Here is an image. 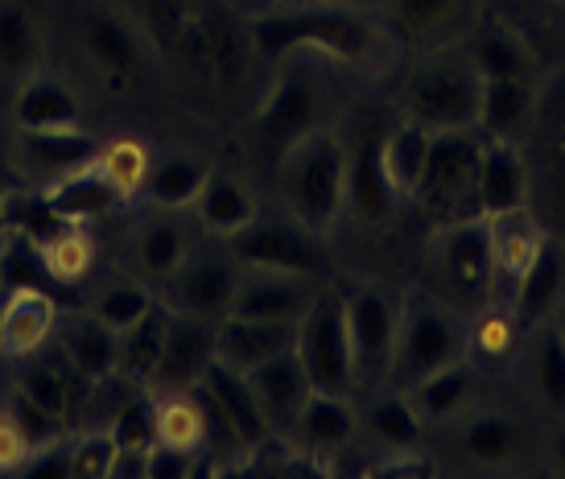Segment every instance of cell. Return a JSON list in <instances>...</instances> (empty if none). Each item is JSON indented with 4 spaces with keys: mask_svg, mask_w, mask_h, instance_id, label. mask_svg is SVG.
<instances>
[{
    "mask_svg": "<svg viewBox=\"0 0 565 479\" xmlns=\"http://www.w3.org/2000/svg\"><path fill=\"white\" fill-rule=\"evenodd\" d=\"M248 38L273 63L301 50H318L339 63H360L376 46V25L347 4H289L252 17Z\"/></svg>",
    "mask_w": 565,
    "mask_h": 479,
    "instance_id": "cell-1",
    "label": "cell"
},
{
    "mask_svg": "<svg viewBox=\"0 0 565 479\" xmlns=\"http://www.w3.org/2000/svg\"><path fill=\"white\" fill-rule=\"evenodd\" d=\"M281 187L294 220L306 232L327 236L347 211V145L315 128L281 153Z\"/></svg>",
    "mask_w": 565,
    "mask_h": 479,
    "instance_id": "cell-2",
    "label": "cell"
},
{
    "mask_svg": "<svg viewBox=\"0 0 565 479\" xmlns=\"http://www.w3.org/2000/svg\"><path fill=\"white\" fill-rule=\"evenodd\" d=\"M479 149L483 132L479 128H441L429 137L425 170L413 187V203L425 211L429 224H458V220H479Z\"/></svg>",
    "mask_w": 565,
    "mask_h": 479,
    "instance_id": "cell-3",
    "label": "cell"
},
{
    "mask_svg": "<svg viewBox=\"0 0 565 479\" xmlns=\"http://www.w3.org/2000/svg\"><path fill=\"white\" fill-rule=\"evenodd\" d=\"M462 327L441 310L434 298H408L396 322L393 368H388V388H413V384L438 372V368L462 360Z\"/></svg>",
    "mask_w": 565,
    "mask_h": 479,
    "instance_id": "cell-4",
    "label": "cell"
},
{
    "mask_svg": "<svg viewBox=\"0 0 565 479\" xmlns=\"http://www.w3.org/2000/svg\"><path fill=\"white\" fill-rule=\"evenodd\" d=\"M306 376L318 393H351L355 384V360L343 319V289H315V298L298 319V343H294Z\"/></svg>",
    "mask_w": 565,
    "mask_h": 479,
    "instance_id": "cell-5",
    "label": "cell"
},
{
    "mask_svg": "<svg viewBox=\"0 0 565 479\" xmlns=\"http://www.w3.org/2000/svg\"><path fill=\"white\" fill-rule=\"evenodd\" d=\"M194 393L206 409V447L223 443V447L260 450L273 438L248 384V372L223 364V360H211L203 368V376L194 381Z\"/></svg>",
    "mask_w": 565,
    "mask_h": 479,
    "instance_id": "cell-6",
    "label": "cell"
},
{
    "mask_svg": "<svg viewBox=\"0 0 565 479\" xmlns=\"http://www.w3.org/2000/svg\"><path fill=\"white\" fill-rule=\"evenodd\" d=\"M232 260L239 269H260V273H289L301 281L322 286L330 277V253L322 248V236L306 232L294 224H277V220H252L239 236H232Z\"/></svg>",
    "mask_w": 565,
    "mask_h": 479,
    "instance_id": "cell-7",
    "label": "cell"
},
{
    "mask_svg": "<svg viewBox=\"0 0 565 479\" xmlns=\"http://www.w3.org/2000/svg\"><path fill=\"white\" fill-rule=\"evenodd\" d=\"M479 92H483V75L475 71L471 58H441L413 79L405 113L429 132L475 128L479 125Z\"/></svg>",
    "mask_w": 565,
    "mask_h": 479,
    "instance_id": "cell-8",
    "label": "cell"
},
{
    "mask_svg": "<svg viewBox=\"0 0 565 479\" xmlns=\"http://www.w3.org/2000/svg\"><path fill=\"white\" fill-rule=\"evenodd\" d=\"M99 137L79 128H17L9 161H13L17 182H25L33 191H50L54 182L71 178L75 170L92 166L99 158Z\"/></svg>",
    "mask_w": 565,
    "mask_h": 479,
    "instance_id": "cell-9",
    "label": "cell"
},
{
    "mask_svg": "<svg viewBox=\"0 0 565 479\" xmlns=\"http://www.w3.org/2000/svg\"><path fill=\"white\" fill-rule=\"evenodd\" d=\"M429 244H434L429 260H434L441 289L458 302L483 306L491 294V232L483 215L438 227V236Z\"/></svg>",
    "mask_w": 565,
    "mask_h": 479,
    "instance_id": "cell-10",
    "label": "cell"
},
{
    "mask_svg": "<svg viewBox=\"0 0 565 479\" xmlns=\"http://www.w3.org/2000/svg\"><path fill=\"white\" fill-rule=\"evenodd\" d=\"M343 319L351 360H355V381H388L396 322H401L396 302L376 286H355L343 294Z\"/></svg>",
    "mask_w": 565,
    "mask_h": 479,
    "instance_id": "cell-11",
    "label": "cell"
},
{
    "mask_svg": "<svg viewBox=\"0 0 565 479\" xmlns=\"http://www.w3.org/2000/svg\"><path fill=\"white\" fill-rule=\"evenodd\" d=\"M318 113H322V96L310 71H285L277 87L268 92V99L256 113V145L281 158L285 149H294L301 137H310L318 128Z\"/></svg>",
    "mask_w": 565,
    "mask_h": 479,
    "instance_id": "cell-12",
    "label": "cell"
},
{
    "mask_svg": "<svg viewBox=\"0 0 565 479\" xmlns=\"http://www.w3.org/2000/svg\"><path fill=\"white\" fill-rule=\"evenodd\" d=\"M529 132H533V145H536V170L529 166L533 194L545 199V207L553 211V220L562 227L557 240H565V75L550 92L545 104L536 99Z\"/></svg>",
    "mask_w": 565,
    "mask_h": 479,
    "instance_id": "cell-13",
    "label": "cell"
},
{
    "mask_svg": "<svg viewBox=\"0 0 565 479\" xmlns=\"http://www.w3.org/2000/svg\"><path fill=\"white\" fill-rule=\"evenodd\" d=\"M487 232H491V294L487 302H503L512 298L520 273L529 269V260L536 256V248L545 244V224L536 220L529 207L503 211V215H483Z\"/></svg>",
    "mask_w": 565,
    "mask_h": 479,
    "instance_id": "cell-14",
    "label": "cell"
},
{
    "mask_svg": "<svg viewBox=\"0 0 565 479\" xmlns=\"http://www.w3.org/2000/svg\"><path fill=\"white\" fill-rule=\"evenodd\" d=\"M380 141H384V128H363L355 145L347 149V211L367 227L388 224L396 211V199H401L393 191L388 174H384Z\"/></svg>",
    "mask_w": 565,
    "mask_h": 479,
    "instance_id": "cell-15",
    "label": "cell"
},
{
    "mask_svg": "<svg viewBox=\"0 0 565 479\" xmlns=\"http://www.w3.org/2000/svg\"><path fill=\"white\" fill-rule=\"evenodd\" d=\"M170 281V302L178 315L220 322L232 310V298H236L239 265L236 260H223V256H199V260L186 256V265L173 273Z\"/></svg>",
    "mask_w": 565,
    "mask_h": 479,
    "instance_id": "cell-16",
    "label": "cell"
},
{
    "mask_svg": "<svg viewBox=\"0 0 565 479\" xmlns=\"http://www.w3.org/2000/svg\"><path fill=\"white\" fill-rule=\"evenodd\" d=\"M533 203V178H529V153L516 141L483 137L479 149V211L503 215Z\"/></svg>",
    "mask_w": 565,
    "mask_h": 479,
    "instance_id": "cell-17",
    "label": "cell"
},
{
    "mask_svg": "<svg viewBox=\"0 0 565 479\" xmlns=\"http://www.w3.org/2000/svg\"><path fill=\"white\" fill-rule=\"evenodd\" d=\"M79 46L87 54V63L111 83L125 87L137 71H141V38L128 25L120 13L111 9H92L79 21Z\"/></svg>",
    "mask_w": 565,
    "mask_h": 479,
    "instance_id": "cell-18",
    "label": "cell"
},
{
    "mask_svg": "<svg viewBox=\"0 0 565 479\" xmlns=\"http://www.w3.org/2000/svg\"><path fill=\"white\" fill-rule=\"evenodd\" d=\"M248 384H252V393H256V405H260V414H265L268 430L289 438V430H294V422H298V414H301V405L315 393V384L306 376L298 352L273 355L265 364L248 368Z\"/></svg>",
    "mask_w": 565,
    "mask_h": 479,
    "instance_id": "cell-19",
    "label": "cell"
},
{
    "mask_svg": "<svg viewBox=\"0 0 565 479\" xmlns=\"http://www.w3.org/2000/svg\"><path fill=\"white\" fill-rule=\"evenodd\" d=\"M294 343H298V322L244 319V315H223L215 322V360L239 372L265 364L273 355L294 352Z\"/></svg>",
    "mask_w": 565,
    "mask_h": 479,
    "instance_id": "cell-20",
    "label": "cell"
},
{
    "mask_svg": "<svg viewBox=\"0 0 565 479\" xmlns=\"http://www.w3.org/2000/svg\"><path fill=\"white\" fill-rule=\"evenodd\" d=\"M58 327V302L46 289H9L0 302V360H30Z\"/></svg>",
    "mask_w": 565,
    "mask_h": 479,
    "instance_id": "cell-21",
    "label": "cell"
},
{
    "mask_svg": "<svg viewBox=\"0 0 565 479\" xmlns=\"http://www.w3.org/2000/svg\"><path fill=\"white\" fill-rule=\"evenodd\" d=\"M215 360V322L190 319L170 310V331H166V352L153 372L149 388L166 393V388H190L203 376V368Z\"/></svg>",
    "mask_w": 565,
    "mask_h": 479,
    "instance_id": "cell-22",
    "label": "cell"
},
{
    "mask_svg": "<svg viewBox=\"0 0 565 479\" xmlns=\"http://www.w3.org/2000/svg\"><path fill=\"white\" fill-rule=\"evenodd\" d=\"M355 430H360V417L347 405L343 393H318L315 388V393L306 397V405H301V414H298V422H294L289 438L298 443L301 455L327 464L339 450L351 447Z\"/></svg>",
    "mask_w": 565,
    "mask_h": 479,
    "instance_id": "cell-23",
    "label": "cell"
},
{
    "mask_svg": "<svg viewBox=\"0 0 565 479\" xmlns=\"http://www.w3.org/2000/svg\"><path fill=\"white\" fill-rule=\"evenodd\" d=\"M315 298V281H301L289 273H260L244 269L236 281V298L227 315H244V319H277L298 322L306 306Z\"/></svg>",
    "mask_w": 565,
    "mask_h": 479,
    "instance_id": "cell-24",
    "label": "cell"
},
{
    "mask_svg": "<svg viewBox=\"0 0 565 479\" xmlns=\"http://www.w3.org/2000/svg\"><path fill=\"white\" fill-rule=\"evenodd\" d=\"M562 298H565V240L545 236V244L529 260V269L520 273L508 306L516 310V319L524 327H533V322L550 319L553 310L562 306Z\"/></svg>",
    "mask_w": 565,
    "mask_h": 479,
    "instance_id": "cell-25",
    "label": "cell"
},
{
    "mask_svg": "<svg viewBox=\"0 0 565 479\" xmlns=\"http://www.w3.org/2000/svg\"><path fill=\"white\" fill-rule=\"evenodd\" d=\"M58 355L83 381H108L120 372V331L99 315H79L58 331Z\"/></svg>",
    "mask_w": 565,
    "mask_h": 479,
    "instance_id": "cell-26",
    "label": "cell"
},
{
    "mask_svg": "<svg viewBox=\"0 0 565 479\" xmlns=\"http://www.w3.org/2000/svg\"><path fill=\"white\" fill-rule=\"evenodd\" d=\"M536 113V87L529 75H491L479 92V132L483 137H503L516 141L520 132H529Z\"/></svg>",
    "mask_w": 565,
    "mask_h": 479,
    "instance_id": "cell-27",
    "label": "cell"
},
{
    "mask_svg": "<svg viewBox=\"0 0 565 479\" xmlns=\"http://www.w3.org/2000/svg\"><path fill=\"white\" fill-rule=\"evenodd\" d=\"M408 401L417 405V414L425 417V426L429 422H455L471 409L475 393H479V364H471L467 355L455 360V364L438 368V372H429L422 381L405 388Z\"/></svg>",
    "mask_w": 565,
    "mask_h": 479,
    "instance_id": "cell-28",
    "label": "cell"
},
{
    "mask_svg": "<svg viewBox=\"0 0 565 479\" xmlns=\"http://www.w3.org/2000/svg\"><path fill=\"white\" fill-rule=\"evenodd\" d=\"M83 99L58 83L54 75H25L13 96V125L17 128H79Z\"/></svg>",
    "mask_w": 565,
    "mask_h": 479,
    "instance_id": "cell-29",
    "label": "cell"
},
{
    "mask_svg": "<svg viewBox=\"0 0 565 479\" xmlns=\"http://www.w3.org/2000/svg\"><path fill=\"white\" fill-rule=\"evenodd\" d=\"M50 199V207L63 215L66 224H92V220H104V215H116L125 207V194L111 187L108 178L99 174V166H83L71 178L54 182L50 191H42Z\"/></svg>",
    "mask_w": 565,
    "mask_h": 479,
    "instance_id": "cell-30",
    "label": "cell"
},
{
    "mask_svg": "<svg viewBox=\"0 0 565 479\" xmlns=\"http://www.w3.org/2000/svg\"><path fill=\"white\" fill-rule=\"evenodd\" d=\"M524 339V322L516 319V310L503 302H483L475 306L471 327L462 331V352L471 355V364H508L520 352Z\"/></svg>",
    "mask_w": 565,
    "mask_h": 479,
    "instance_id": "cell-31",
    "label": "cell"
},
{
    "mask_svg": "<svg viewBox=\"0 0 565 479\" xmlns=\"http://www.w3.org/2000/svg\"><path fill=\"white\" fill-rule=\"evenodd\" d=\"M206 170L199 158H186V153H170V158H158L153 161V170L145 178V191H141V203L158 211H186L194 207V199L203 194Z\"/></svg>",
    "mask_w": 565,
    "mask_h": 479,
    "instance_id": "cell-32",
    "label": "cell"
},
{
    "mask_svg": "<svg viewBox=\"0 0 565 479\" xmlns=\"http://www.w3.org/2000/svg\"><path fill=\"white\" fill-rule=\"evenodd\" d=\"M153 417H158V443L170 450L199 455L206 447V409L194 384L190 388H166L153 397Z\"/></svg>",
    "mask_w": 565,
    "mask_h": 479,
    "instance_id": "cell-33",
    "label": "cell"
},
{
    "mask_svg": "<svg viewBox=\"0 0 565 479\" xmlns=\"http://www.w3.org/2000/svg\"><path fill=\"white\" fill-rule=\"evenodd\" d=\"M166 331H170V310L153 302L128 331H120V372L116 376L149 388L161 364V352H166Z\"/></svg>",
    "mask_w": 565,
    "mask_h": 479,
    "instance_id": "cell-34",
    "label": "cell"
},
{
    "mask_svg": "<svg viewBox=\"0 0 565 479\" xmlns=\"http://www.w3.org/2000/svg\"><path fill=\"white\" fill-rule=\"evenodd\" d=\"M429 137H434V132L425 125H417L413 116L396 120L393 128H384L380 161H384V174H388V182H393V191L401 194V199H408L413 187H417V178H422L425 153H429Z\"/></svg>",
    "mask_w": 565,
    "mask_h": 479,
    "instance_id": "cell-35",
    "label": "cell"
},
{
    "mask_svg": "<svg viewBox=\"0 0 565 479\" xmlns=\"http://www.w3.org/2000/svg\"><path fill=\"white\" fill-rule=\"evenodd\" d=\"M194 211H199V220H203L206 232L232 240L256 220V199H252L248 187L236 182V178L211 174L206 178L203 194L194 199Z\"/></svg>",
    "mask_w": 565,
    "mask_h": 479,
    "instance_id": "cell-36",
    "label": "cell"
},
{
    "mask_svg": "<svg viewBox=\"0 0 565 479\" xmlns=\"http://www.w3.org/2000/svg\"><path fill=\"white\" fill-rule=\"evenodd\" d=\"M363 426L384 450H413L425 434V417L417 414V405L408 401L405 388H388V393L367 401Z\"/></svg>",
    "mask_w": 565,
    "mask_h": 479,
    "instance_id": "cell-37",
    "label": "cell"
},
{
    "mask_svg": "<svg viewBox=\"0 0 565 479\" xmlns=\"http://www.w3.org/2000/svg\"><path fill=\"white\" fill-rule=\"evenodd\" d=\"M520 450V430L508 414H475L458 430V455L475 467H500Z\"/></svg>",
    "mask_w": 565,
    "mask_h": 479,
    "instance_id": "cell-38",
    "label": "cell"
},
{
    "mask_svg": "<svg viewBox=\"0 0 565 479\" xmlns=\"http://www.w3.org/2000/svg\"><path fill=\"white\" fill-rule=\"evenodd\" d=\"M186 256L190 232L173 215H158V220L141 224V232H137V265H141V273L158 277V281H170L173 273L186 265Z\"/></svg>",
    "mask_w": 565,
    "mask_h": 479,
    "instance_id": "cell-39",
    "label": "cell"
},
{
    "mask_svg": "<svg viewBox=\"0 0 565 479\" xmlns=\"http://www.w3.org/2000/svg\"><path fill=\"white\" fill-rule=\"evenodd\" d=\"M38 58H42V38L33 13L21 0H0V71L25 79L38 71Z\"/></svg>",
    "mask_w": 565,
    "mask_h": 479,
    "instance_id": "cell-40",
    "label": "cell"
},
{
    "mask_svg": "<svg viewBox=\"0 0 565 479\" xmlns=\"http://www.w3.org/2000/svg\"><path fill=\"white\" fill-rule=\"evenodd\" d=\"M153 149H149V141H141V137H111V141L99 145V158H95V166H99V174L108 178L116 191L128 199H141L145 191V178H149V170H153Z\"/></svg>",
    "mask_w": 565,
    "mask_h": 479,
    "instance_id": "cell-41",
    "label": "cell"
},
{
    "mask_svg": "<svg viewBox=\"0 0 565 479\" xmlns=\"http://www.w3.org/2000/svg\"><path fill=\"white\" fill-rule=\"evenodd\" d=\"M38 253H42V265L54 286H79L95 269V244L83 232V224H66L46 244H38Z\"/></svg>",
    "mask_w": 565,
    "mask_h": 479,
    "instance_id": "cell-42",
    "label": "cell"
},
{
    "mask_svg": "<svg viewBox=\"0 0 565 479\" xmlns=\"http://www.w3.org/2000/svg\"><path fill=\"white\" fill-rule=\"evenodd\" d=\"M0 227L33 240V244H46L54 232H63L66 220L50 207V199L42 191H33V187L17 191L13 187V191L0 199Z\"/></svg>",
    "mask_w": 565,
    "mask_h": 479,
    "instance_id": "cell-43",
    "label": "cell"
},
{
    "mask_svg": "<svg viewBox=\"0 0 565 479\" xmlns=\"http://www.w3.org/2000/svg\"><path fill=\"white\" fill-rule=\"evenodd\" d=\"M396 30L413 42H438L458 25L462 0H388Z\"/></svg>",
    "mask_w": 565,
    "mask_h": 479,
    "instance_id": "cell-44",
    "label": "cell"
},
{
    "mask_svg": "<svg viewBox=\"0 0 565 479\" xmlns=\"http://www.w3.org/2000/svg\"><path fill=\"white\" fill-rule=\"evenodd\" d=\"M471 63L483 79H491V75H529V54L520 46V38H512V33L500 30V25H487V30L475 38Z\"/></svg>",
    "mask_w": 565,
    "mask_h": 479,
    "instance_id": "cell-45",
    "label": "cell"
},
{
    "mask_svg": "<svg viewBox=\"0 0 565 479\" xmlns=\"http://www.w3.org/2000/svg\"><path fill=\"white\" fill-rule=\"evenodd\" d=\"M0 281L9 289H54L38 244L17 232H4V248H0Z\"/></svg>",
    "mask_w": 565,
    "mask_h": 479,
    "instance_id": "cell-46",
    "label": "cell"
},
{
    "mask_svg": "<svg viewBox=\"0 0 565 479\" xmlns=\"http://www.w3.org/2000/svg\"><path fill=\"white\" fill-rule=\"evenodd\" d=\"M111 447L120 455H149V447L158 443V417H153V397L125 401L120 414L111 417L108 426Z\"/></svg>",
    "mask_w": 565,
    "mask_h": 479,
    "instance_id": "cell-47",
    "label": "cell"
},
{
    "mask_svg": "<svg viewBox=\"0 0 565 479\" xmlns=\"http://www.w3.org/2000/svg\"><path fill=\"white\" fill-rule=\"evenodd\" d=\"M17 393H21V397H30L38 409H46V414L63 417L66 422V409H71V384H66L63 368L30 364L21 376H17Z\"/></svg>",
    "mask_w": 565,
    "mask_h": 479,
    "instance_id": "cell-48",
    "label": "cell"
},
{
    "mask_svg": "<svg viewBox=\"0 0 565 479\" xmlns=\"http://www.w3.org/2000/svg\"><path fill=\"white\" fill-rule=\"evenodd\" d=\"M149 306H153V294L145 286H137V281H116V286H108L95 298L92 315H99V319L108 322V327H116V331H128Z\"/></svg>",
    "mask_w": 565,
    "mask_h": 479,
    "instance_id": "cell-49",
    "label": "cell"
},
{
    "mask_svg": "<svg viewBox=\"0 0 565 479\" xmlns=\"http://www.w3.org/2000/svg\"><path fill=\"white\" fill-rule=\"evenodd\" d=\"M536 388L545 405L565 409V339L557 331H545L536 343Z\"/></svg>",
    "mask_w": 565,
    "mask_h": 479,
    "instance_id": "cell-50",
    "label": "cell"
},
{
    "mask_svg": "<svg viewBox=\"0 0 565 479\" xmlns=\"http://www.w3.org/2000/svg\"><path fill=\"white\" fill-rule=\"evenodd\" d=\"M71 459H75V476H108L116 447L108 434H87V438H71Z\"/></svg>",
    "mask_w": 565,
    "mask_h": 479,
    "instance_id": "cell-51",
    "label": "cell"
},
{
    "mask_svg": "<svg viewBox=\"0 0 565 479\" xmlns=\"http://www.w3.org/2000/svg\"><path fill=\"white\" fill-rule=\"evenodd\" d=\"M30 455L33 438L21 430V422L9 409H0V471H25Z\"/></svg>",
    "mask_w": 565,
    "mask_h": 479,
    "instance_id": "cell-52",
    "label": "cell"
},
{
    "mask_svg": "<svg viewBox=\"0 0 565 479\" xmlns=\"http://www.w3.org/2000/svg\"><path fill=\"white\" fill-rule=\"evenodd\" d=\"M13 161H9V158H4V153H0V199H4V194H9V191H13Z\"/></svg>",
    "mask_w": 565,
    "mask_h": 479,
    "instance_id": "cell-53",
    "label": "cell"
},
{
    "mask_svg": "<svg viewBox=\"0 0 565 479\" xmlns=\"http://www.w3.org/2000/svg\"><path fill=\"white\" fill-rule=\"evenodd\" d=\"M9 397H13V384H9V372H4V364H0V409L9 405Z\"/></svg>",
    "mask_w": 565,
    "mask_h": 479,
    "instance_id": "cell-54",
    "label": "cell"
},
{
    "mask_svg": "<svg viewBox=\"0 0 565 479\" xmlns=\"http://www.w3.org/2000/svg\"><path fill=\"white\" fill-rule=\"evenodd\" d=\"M553 464H557V471H565V430L557 434V443H553Z\"/></svg>",
    "mask_w": 565,
    "mask_h": 479,
    "instance_id": "cell-55",
    "label": "cell"
},
{
    "mask_svg": "<svg viewBox=\"0 0 565 479\" xmlns=\"http://www.w3.org/2000/svg\"><path fill=\"white\" fill-rule=\"evenodd\" d=\"M557 336H562V339H565V302H562V306H557Z\"/></svg>",
    "mask_w": 565,
    "mask_h": 479,
    "instance_id": "cell-56",
    "label": "cell"
}]
</instances>
